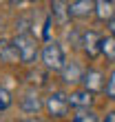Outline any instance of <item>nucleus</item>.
<instances>
[{
	"mask_svg": "<svg viewBox=\"0 0 115 122\" xmlns=\"http://www.w3.org/2000/svg\"><path fill=\"white\" fill-rule=\"evenodd\" d=\"M11 42H13V47H16V53H18V60H20V62H24V64L35 62L40 49H38V40H35L29 31L18 33Z\"/></svg>",
	"mask_w": 115,
	"mask_h": 122,
	"instance_id": "f257e3e1",
	"label": "nucleus"
},
{
	"mask_svg": "<svg viewBox=\"0 0 115 122\" xmlns=\"http://www.w3.org/2000/svg\"><path fill=\"white\" fill-rule=\"evenodd\" d=\"M42 62H44V69L49 71H60L64 69V64H67V56H64V49L60 42H55V40H49L44 49H42Z\"/></svg>",
	"mask_w": 115,
	"mask_h": 122,
	"instance_id": "f03ea898",
	"label": "nucleus"
},
{
	"mask_svg": "<svg viewBox=\"0 0 115 122\" xmlns=\"http://www.w3.org/2000/svg\"><path fill=\"white\" fill-rule=\"evenodd\" d=\"M44 107H47V111H49L51 118H64L69 113V109H71L69 107V96L62 93V91H53L51 96L47 98Z\"/></svg>",
	"mask_w": 115,
	"mask_h": 122,
	"instance_id": "7ed1b4c3",
	"label": "nucleus"
},
{
	"mask_svg": "<svg viewBox=\"0 0 115 122\" xmlns=\"http://www.w3.org/2000/svg\"><path fill=\"white\" fill-rule=\"evenodd\" d=\"M82 84H84V89L89 91V93H97V91L106 89L104 73L100 69H86L84 71V78H82Z\"/></svg>",
	"mask_w": 115,
	"mask_h": 122,
	"instance_id": "20e7f679",
	"label": "nucleus"
},
{
	"mask_svg": "<svg viewBox=\"0 0 115 122\" xmlns=\"http://www.w3.org/2000/svg\"><path fill=\"white\" fill-rule=\"evenodd\" d=\"M100 42H102V36H100L97 31H84L82 33V42H80V45H82L84 53L89 56L91 60H95L97 56L102 53V51H100Z\"/></svg>",
	"mask_w": 115,
	"mask_h": 122,
	"instance_id": "39448f33",
	"label": "nucleus"
},
{
	"mask_svg": "<svg viewBox=\"0 0 115 122\" xmlns=\"http://www.w3.org/2000/svg\"><path fill=\"white\" fill-rule=\"evenodd\" d=\"M60 76H62L64 84H77V82H82V78H84V69L77 62H67L64 69L60 71Z\"/></svg>",
	"mask_w": 115,
	"mask_h": 122,
	"instance_id": "423d86ee",
	"label": "nucleus"
},
{
	"mask_svg": "<svg viewBox=\"0 0 115 122\" xmlns=\"http://www.w3.org/2000/svg\"><path fill=\"white\" fill-rule=\"evenodd\" d=\"M69 11H71V18H89L95 11V2H91V0H73V2H69Z\"/></svg>",
	"mask_w": 115,
	"mask_h": 122,
	"instance_id": "0eeeda50",
	"label": "nucleus"
},
{
	"mask_svg": "<svg viewBox=\"0 0 115 122\" xmlns=\"http://www.w3.org/2000/svg\"><path fill=\"white\" fill-rule=\"evenodd\" d=\"M93 104V93H89L86 89H77L69 96V107H75V109H89Z\"/></svg>",
	"mask_w": 115,
	"mask_h": 122,
	"instance_id": "6e6552de",
	"label": "nucleus"
},
{
	"mask_svg": "<svg viewBox=\"0 0 115 122\" xmlns=\"http://www.w3.org/2000/svg\"><path fill=\"white\" fill-rule=\"evenodd\" d=\"M51 16L58 20L60 25H67L71 20V11H69V2H60V0H55L51 2Z\"/></svg>",
	"mask_w": 115,
	"mask_h": 122,
	"instance_id": "1a4fd4ad",
	"label": "nucleus"
},
{
	"mask_svg": "<svg viewBox=\"0 0 115 122\" xmlns=\"http://www.w3.org/2000/svg\"><path fill=\"white\" fill-rule=\"evenodd\" d=\"M113 7L115 5L111 2V0H95V11H93V13H95L100 20H109V22H111L113 16H115V9H113Z\"/></svg>",
	"mask_w": 115,
	"mask_h": 122,
	"instance_id": "9d476101",
	"label": "nucleus"
},
{
	"mask_svg": "<svg viewBox=\"0 0 115 122\" xmlns=\"http://www.w3.org/2000/svg\"><path fill=\"white\" fill-rule=\"evenodd\" d=\"M42 100L35 96V93H27V96L20 100V109H22L24 113H38L40 109H42Z\"/></svg>",
	"mask_w": 115,
	"mask_h": 122,
	"instance_id": "9b49d317",
	"label": "nucleus"
},
{
	"mask_svg": "<svg viewBox=\"0 0 115 122\" xmlns=\"http://www.w3.org/2000/svg\"><path fill=\"white\" fill-rule=\"evenodd\" d=\"M0 60L2 62H18V53L11 40H0Z\"/></svg>",
	"mask_w": 115,
	"mask_h": 122,
	"instance_id": "f8f14e48",
	"label": "nucleus"
},
{
	"mask_svg": "<svg viewBox=\"0 0 115 122\" xmlns=\"http://www.w3.org/2000/svg\"><path fill=\"white\" fill-rule=\"evenodd\" d=\"M100 51H102V56H106L109 60H115V36H102Z\"/></svg>",
	"mask_w": 115,
	"mask_h": 122,
	"instance_id": "ddd939ff",
	"label": "nucleus"
},
{
	"mask_svg": "<svg viewBox=\"0 0 115 122\" xmlns=\"http://www.w3.org/2000/svg\"><path fill=\"white\" fill-rule=\"evenodd\" d=\"M71 122H100V118H97L93 111H80Z\"/></svg>",
	"mask_w": 115,
	"mask_h": 122,
	"instance_id": "4468645a",
	"label": "nucleus"
},
{
	"mask_svg": "<svg viewBox=\"0 0 115 122\" xmlns=\"http://www.w3.org/2000/svg\"><path fill=\"white\" fill-rule=\"evenodd\" d=\"M11 102H13V100H11V93L7 91V89H2V87H0V111L9 109V107H11Z\"/></svg>",
	"mask_w": 115,
	"mask_h": 122,
	"instance_id": "2eb2a0df",
	"label": "nucleus"
},
{
	"mask_svg": "<svg viewBox=\"0 0 115 122\" xmlns=\"http://www.w3.org/2000/svg\"><path fill=\"white\" fill-rule=\"evenodd\" d=\"M106 96L111 100H115V71H111L109 80H106Z\"/></svg>",
	"mask_w": 115,
	"mask_h": 122,
	"instance_id": "dca6fc26",
	"label": "nucleus"
},
{
	"mask_svg": "<svg viewBox=\"0 0 115 122\" xmlns=\"http://www.w3.org/2000/svg\"><path fill=\"white\" fill-rule=\"evenodd\" d=\"M102 122H115V111H109V113L102 118Z\"/></svg>",
	"mask_w": 115,
	"mask_h": 122,
	"instance_id": "f3484780",
	"label": "nucleus"
},
{
	"mask_svg": "<svg viewBox=\"0 0 115 122\" xmlns=\"http://www.w3.org/2000/svg\"><path fill=\"white\" fill-rule=\"evenodd\" d=\"M109 29H111V36H115V16H113V20L109 22Z\"/></svg>",
	"mask_w": 115,
	"mask_h": 122,
	"instance_id": "a211bd4d",
	"label": "nucleus"
},
{
	"mask_svg": "<svg viewBox=\"0 0 115 122\" xmlns=\"http://www.w3.org/2000/svg\"><path fill=\"white\" fill-rule=\"evenodd\" d=\"M22 122H42V120H38V118H27V120H22Z\"/></svg>",
	"mask_w": 115,
	"mask_h": 122,
	"instance_id": "6ab92c4d",
	"label": "nucleus"
},
{
	"mask_svg": "<svg viewBox=\"0 0 115 122\" xmlns=\"http://www.w3.org/2000/svg\"><path fill=\"white\" fill-rule=\"evenodd\" d=\"M113 62H115V60H113Z\"/></svg>",
	"mask_w": 115,
	"mask_h": 122,
	"instance_id": "aec40b11",
	"label": "nucleus"
}]
</instances>
